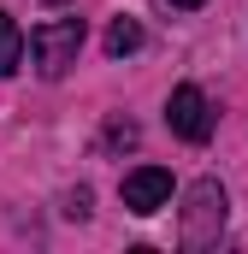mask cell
Here are the masks:
<instances>
[{
  "instance_id": "3957f363",
  "label": "cell",
  "mask_w": 248,
  "mask_h": 254,
  "mask_svg": "<svg viewBox=\"0 0 248 254\" xmlns=\"http://www.w3.org/2000/svg\"><path fill=\"white\" fill-rule=\"evenodd\" d=\"M166 125L178 130L184 142H207V136H213V101H207L195 83H178L172 101H166Z\"/></svg>"
},
{
  "instance_id": "277c9868",
  "label": "cell",
  "mask_w": 248,
  "mask_h": 254,
  "mask_svg": "<svg viewBox=\"0 0 248 254\" xmlns=\"http://www.w3.org/2000/svg\"><path fill=\"white\" fill-rule=\"evenodd\" d=\"M119 195H124V207H130L136 219H154V213L172 201V172H166V166H136V172H124Z\"/></svg>"
},
{
  "instance_id": "7a4b0ae2",
  "label": "cell",
  "mask_w": 248,
  "mask_h": 254,
  "mask_svg": "<svg viewBox=\"0 0 248 254\" xmlns=\"http://www.w3.org/2000/svg\"><path fill=\"white\" fill-rule=\"evenodd\" d=\"M219 231H225V190H219L213 178H201V184H189V195H184V249L219 243Z\"/></svg>"
},
{
  "instance_id": "52a82bcc",
  "label": "cell",
  "mask_w": 248,
  "mask_h": 254,
  "mask_svg": "<svg viewBox=\"0 0 248 254\" xmlns=\"http://www.w3.org/2000/svg\"><path fill=\"white\" fill-rule=\"evenodd\" d=\"M107 142H113V148H119V142L130 148V142H136V125H130V119H124V125H107Z\"/></svg>"
},
{
  "instance_id": "8992f818",
  "label": "cell",
  "mask_w": 248,
  "mask_h": 254,
  "mask_svg": "<svg viewBox=\"0 0 248 254\" xmlns=\"http://www.w3.org/2000/svg\"><path fill=\"white\" fill-rule=\"evenodd\" d=\"M136 48H142V24H136V18H113V24H107V54H113V60H130Z\"/></svg>"
},
{
  "instance_id": "ba28073f",
  "label": "cell",
  "mask_w": 248,
  "mask_h": 254,
  "mask_svg": "<svg viewBox=\"0 0 248 254\" xmlns=\"http://www.w3.org/2000/svg\"><path fill=\"white\" fill-rule=\"evenodd\" d=\"M172 6H184V12H195V6H201V0H172Z\"/></svg>"
},
{
  "instance_id": "5b68a950",
  "label": "cell",
  "mask_w": 248,
  "mask_h": 254,
  "mask_svg": "<svg viewBox=\"0 0 248 254\" xmlns=\"http://www.w3.org/2000/svg\"><path fill=\"white\" fill-rule=\"evenodd\" d=\"M18 65H24V30L12 12H0V77H12Z\"/></svg>"
},
{
  "instance_id": "9c48e42d",
  "label": "cell",
  "mask_w": 248,
  "mask_h": 254,
  "mask_svg": "<svg viewBox=\"0 0 248 254\" xmlns=\"http://www.w3.org/2000/svg\"><path fill=\"white\" fill-rule=\"evenodd\" d=\"M48 6H60V0H48Z\"/></svg>"
},
{
  "instance_id": "6da1fadb",
  "label": "cell",
  "mask_w": 248,
  "mask_h": 254,
  "mask_svg": "<svg viewBox=\"0 0 248 254\" xmlns=\"http://www.w3.org/2000/svg\"><path fill=\"white\" fill-rule=\"evenodd\" d=\"M24 48H30V60H36L42 77H65L77 65V54H83V18H48V24H36Z\"/></svg>"
}]
</instances>
